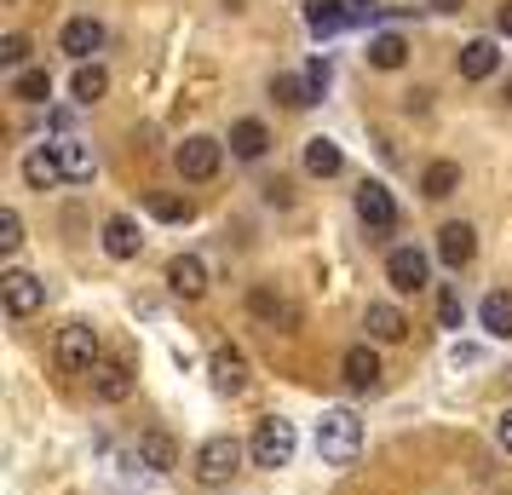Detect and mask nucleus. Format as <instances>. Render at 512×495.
<instances>
[{
  "label": "nucleus",
  "mask_w": 512,
  "mask_h": 495,
  "mask_svg": "<svg viewBox=\"0 0 512 495\" xmlns=\"http://www.w3.org/2000/svg\"><path fill=\"white\" fill-rule=\"evenodd\" d=\"M495 29H501V35H507V41H512V0H507V6H501V12H495Z\"/></svg>",
  "instance_id": "nucleus-36"
},
{
  "label": "nucleus",
  "mask_w": 512,
  "mask_h": 495,
  "mask_svg": "<svg viewBox=\"0 0 512 495\" xmlns=\"http://www.w3.org/2000/svg\"><path fill=\"white\" fill-rule=\"evenodd\" d=\"M18 242H24V219L6 208V213H0V248H6V254H18Z\"/></svg>",
  "instance_id": "nucleus-34"
},
{
  "label": "nucleus",
  "mask_w": 512,
  "mask_h": 495,
  "mask_svg": "<svg viewBox=\"0 0 512 495\" xmlns=\"http://www.w3.org/2000/svg\"><path fill=\"white\" fill-rule=\"evenodd\" d=\"M58 369L64 375H93L98 369V329H87V323L58 329Z\"/></svg>",
  "instance_id": "nucleus-4"
},
{
  "label": "nucleus",
  "mask_w": 512,
  "mask_h": 495,
  "mask_svg": "<svg viewBox=\"0 0 512 495\" xmlns=\"http://www.w3.org/2000/svg\"><path fill=\"white\" fill-rule=\"evenodd\" d=\"M317 455H323L328 467H351L363 455V421L351 409H323V421H317Z\"/></svg>",
  "instance_id": "nucleus-1"
},
{
  "label": "nucleus",
  "mask_w": 512,
  "mask_h": 495,
  "mask_svg": "<svg viewBox=\"0 0 512 495\" xmlns=\"http://www.w3.org/2000/svg\"><path fill=\"white\" fill-rule=\"evenodd\" d=\"M507 104H512V75H507Z\"/></svg>",
  "instance_id": "nucleus-39"
},
{
  "label": "nucleus",
  "mask_w": 512,
  "mask_h": 495,
  "mask_svg": "<svg viewBox=\"0 0 512 495\" xmlns=\"http://www.w3.org/2000/svg\"><path fill=\"white\" fill-rule=\"evenodd\" d=\"M340 167H346V156H340V144H334V139H305V173L334 179Z\"/></svg>",
  "instance_id": "nucleus-22"
},
{
  "label": "nucleus",
  "mask_w": 512,
  "mask_h": 495,
  "mask_svg": "<svg viewBox=\"0 0 512 495\" xmlns=\"http://www.w3.org/2000/svg\"><path fill=\"white\" fill-rule=\"evenodd\" d=\"M150 213H156V219H167V225H185L196 208H190L185 196H150Z\"/></svg>",
  "instance_id": "nucleus-31"
},
{
  "label": "nucleus",
  "mask_w": 512,
  "mask_h": 495,
  "mask_svg": "<svg viewBox=\"0 0 512 495\" xmlns=\"http://www.w3.org/2000/svg\"><path fill=\"white\" fill-rule=\"evenodd\" d=\"M248 306H254V317H271V323H288V329H294V311H288V300H282V294H271V288H254V294H248Z\"/></svg>",
  "instance_id": "nucleus-30"
},
{
  "label": "nucleus",
  "mask_w": 512,
  "mask_h": 495,
  "mask_svg": "<svg viewBox=\"0 0 512 495\" xmlns=\"http://www.w3.org/2000/svg\"><path fill=\"white\" fill-rule=\"evenodd\" d=\"M271 98L288 104V110H305L311 104V87H305V75H271Z\"/></svg>",
  "instance_id": "nucleus-29"
},
{
  "label": "nucleus",
  "mask_w": 512,
  "mask_h": 495,
  "mask_svg": "<svg viewBox=\"0 0 512 495\" xmlns=\"http://www.w3.org/2000/svg\"><path fill=\"white\" fill-rule=\"evenodd\" d=\"M403 58H409V41H403V35H392V29L369 41V64H374V70H403Z\"/></svg>",
  "instance_id": "nucleus-26"
},
{
  "label": "nucleus",
  "mask_w": 512,
  "mask_h": 495,
  "mask_svg": "<svg viewBox=\"0 0 512 495\" xmlns=\"http://www.w3.org/2000/svg\"><path fill=\"white\" fill-rule=\"evenodd\" d=\"M357 219H363L374 236L397 231V202H392V190L374 185V179H363V185H357Z\"/></svg>",
  "instance_id": "nucleus-6"
},
{
  "label": "nucleus",
  "mask_w": 512,
  "mask_h": 495,
  "mask_svg": "<svg viewBox=\"0 0 512 495\" xmlns=\"http://www.w3.org/2000/svg\"><path fill=\"white\" fill-rule=\"evenodd\" d=\"M219 156H225V150H219V139L196 133V139L179 144V156H173V162H179V173H185L190 185H202V179H213V173H219Z\"/></svg>",
  "instance_id": "nucleus-7"
},
{
  "label": "nucleus",
  "mask_w": 512,
  "mask_h": 495,
  "mask_svg": "<svg viewBox=\"0 0 512 495\" xmlns=\"http://www.w3.org/2000/svg\"><path fill=\"white\" fill-rule=\"evenodd\" d=\"M0 294H6V311L12 317H35V311L47 306V288H41V277H29V271H6L0 277Z\"/></svg>",
  "instance_id": "nucleus-8"
},
{
  "label": "nucleus",
  "mask_w": 512,
  "mask_h": 495,
  "mask_svg": "<svg viewBox=\"0 0 512 495\" xmlns=\"http://www.w3.org/2000/svg\"><path fill=\"white\" fill-rule=\"evenodd\" d=\"M58 47L70 52L75 64H87V58L104 47V24H98V18H70V24H64V35H58Z\"/></svg>",
  "instance_id": "nucleus-10"
},
{
  "label": "nucleus",
  "mask_w": 512,
  "mask_h": 495,
  "mask_svg": "<svg viewBox=\"0 0 512 495\" xmlns=\"http://www.w3.org/2000/svg\"><path fill=\"white\" fill-rule=\"evenodd\" d=\"M328 81H334V64H328V58H311V64H305V87H311V104L328 93Z\"/></svg>",
  "instance_id": "nucleus-33"
},
{
  "label": "nucleus",
  "mask_w": 512,
  "mask_h": 495,
  "mask_svg": "<svg viewBox=\"0 0 512 495\" xmlns=\"http://www.w3.org/2000/svg\"><path fill=\"white\" fill-rule=\"evenodd\" d=\"M70 93H75V104H98V98L110 93V75L98 70V64H81L70 81Z\"/></svg>",
  "instance_id": "nucleus-27"
},
{
  "label": "nucleus",
  "mask_w": 512,
  "mask_h": 495,
  "mask_svg": "<svg viewBox=\"0 0 512 495\" xmlns=\"http://www.w3.org/2000/svg\"><path fill=\"white\" fill-rule=\"evenodd\" d=\"M265 150H271V133H265V121H236L231 127V156H242V162H259V156H265Z\"/></svg>",
  "instance_id": "nucleus-20"
},
{
  "label": "nucleus",
  "mask_w": 512,
  "mask_h": 495,
  "mask_svg": "<svg viewBox=\"0 0 512 495\" xmlns=\"http://www.w3.org/2000/svg\"><path fill=\"white\" fill-rule=\"evenodd\" d=\"M478 317H484V329L495 334V340H512V294H484V306H478Z\"/></svg>",
  "instance_id": "nucleus-24"
},
{
  "label": "nucleus",
  "mask_w": 512,
  "mask_h": 495,
  "mask_svg": "<svg viewBox=\"0 0 512 495\" xmlns=\"http://www.w3.org/2000/svg\"><path fill=\"white\" fill-rule=\"evenodd\" d=\"M139 461L150 472H173V467H179V444H173L167 432H144V438H139Z\"/></svg>",
  "instance_id": "nucleus-21"
},
{
  "label": "nucleus",
  "mask_w": 512,
  "mask_h": 495,
  "mask_svg": "<svg viewBox=\"0 0 512 495\" xmlns=\"http://www.w3.org/2000/svg\"><path fill=\"white\" fill-rule=\"evenodd\" d=\"M24 179L29 190H52V185H64V162H58V144H35L24 156Z\"/></svg>",
  "instance_id": "nucleus-13"
},
{
  "label": "nucleus",
  "mask_w": 512,
  "mask_h": 495,
  "mask_svg": "<svg viewBox=\"0 0 512 495\" xmlns=\"http://www.w3.org/2000/svg\"><path fill=\"white\" fill-rule=\"evenodd\" d=\"M24 58H29V41H24V35H6V41H0V64H6V70H18Z\"/></svg>",
  "instance_id": "nucleus-35"
},
{
  "label": "nucleus",
  "mask_w": 512,
  "mask_h": 495,
  "mask_svg": "<svg viewBox=\"0 0 512 495\" xmlns=\"http://www.w3.org/2000/svg\"><path fill=\"white\" fill-rule=\"evenodd\" d=\"M438 323H443V329H461V323H466L461 288H443V294H438Z\"/></svg>",
  "instance_id": "nucleus-32"
},
{
  "label": "nucleus",
  "mask_w": 512,
  "mask_h": 495,
  "mask_svg": "<svg viewBox=\"0 0 512 495\" xmlns=\"http://www.w3.org/2000/svg\"><path fill=\"white\" fill-rule=\"evenodd\" d=\"M294 449H300V438H294V421H282V415H271V421L254 426V438H248V461L265 472H277L294 461Z\"/></svg>",
  "instance_id": "nucleus-3"
},
{
  "label": "nucleus",
  "mask_w": 512,
  "mask_h": 495,
  "mask_svg": "<svg viewBox=\"0 0 512 495\" xmlns=\"http://www.w3.org/2000/svg\"><path fill=\"white\" fill-rule=\"evenodd\" d=\"M455 70L466 75V81H489V75L501 70V47L489 41V35H478V41H466L461 58H455Z\"/></svg>",
  "instance_id": "nucleus-11"
},
{
  "label": "nucleus",
  "mask_w": 512,
  "mask_h": 495,
  "mask_svg": "<svg viewBox=\"0 0 512 495\" xmlns=\"http://www.w3.org/2000/svg\"><path fill=\"white\" fill-rule=\"evenodd\" d=\"M58 162H64V179H75V185H87V179H93V150H87V144L81 139H58Z\"/></svg>",
  "instance_id": "nucleus-23"
},
{
  "label": "nucleus",
  "mask_w": 512,
  "mask_h": 495,
  "mask_svg": "<svg viewBox=\"0 0 512 495\" xmlns=\"http://www.w3.org/2000/svg\"><path fill=\"white\" fill-rule=\"evenodd\" d=\"M213 386H219L225 398H236V392L248 386V357L231 352V346H225V352H213Z\"/></svg>",
  "instance_id": "nucleus-19"
},
{
  "label": "nucleus",
  "mask_w": 512,
  "mask_h": 495,
  "mask_svg": "<svg viewBox=\"0 0 512 495\" xmlns=\"http://www.w3.org/2000/svg\"><path fill=\"white\" fill-rule=\"evenodd\" d=\"M167 288H173L179 300H202V294H208V265L196 260V254H179V260L167 265Z\"/></svg>",
  "instance_id": "nucleus-12"
},
{
  "label": "nucleus",
  "mask_w": 512,
  "mask_h": 495,
  "mask_svg": "<svg viewBox=\"0 0 512 495\" xmlns=\"http://www.w3.org/2000/svg\"><path fill=\"white\" fill-rule=\"evenodd\" d=\"M363 6H369V0H363Z\"/></svg>",
  "instance_id": "nucleus-40"
},
{
  "label": "nucleus",
  "mask_w": 512,
  "mask_h": 495,
  "mask_svg": "<svg viewBox=\"0 0 512 495\" xmlns=\"http://www.w3.org/2000/svg\"><path fill=\"white\" fill-rule=\"evenodd\" d=\"M386 283H392L397 294H420V288L432 283V260H426L420 248H392V254H386Z\"/></svg>",
  "instance_id": "nucleus-5"
},
{
  "label": "nucleus",
  "mask_w": 512,
  "mask_h": 495,
  "mask_svg": "<svg viewBox=\"0 0 512 495\" xmlns=\"http://www.w3.org/2000/svg\"><path fill=\"white\" fill-rule=\"evenodd\" d=\"M495 432H501V449H507V455H512V409H507V415H501V426H495Z\"/></svg>",
  "instance_id": "nucleus-37"
},
{
  "label": "nucleus",
  "mask_w": 512,
  "mask_h": 495,
  "mask_svg": "<svg viewBox=\"0 0 512 495\" xmlns=\"http://www.w3.org/2000/svg\"><path fill=\"white\" fill-rule=\"evenodd\" d=\"M12 98H24V104H47L52 98V75L47 70H18L12 75Z\"/></svg>",
  "instance_id": "nucleus-28"
},
{
  "label": "nucleus",
  "mask_w": 512,
  "mask_h": 495,
  "mask_svg": "<svg viewBox=\"0 0 512 495\" xmlns=\"http://www.w3.org/2000/svg\"><path fill=\"white\" fill-rule=\"evenodd\" d=\"M139 242L144 236L127 213H110V219H104V254H110V260H139Z\"/></svg>",
  "instance_id": "nucleus-16"
},
{
  "label": "nucleus",
  "mask_w": 512,
  "mask_h": 495,
  "mask_svg": "<svg viewBox=\"0 0 512 495\" xmlns=\"http://www.w3.org/2000/svg\"><path fill=\"white\" fill-rule=\"evenodd\" d=\"M472 254H478V231H472V225H443L438 231V260L449 265V271L472 265Z\"/></svg>",
  "instance_id": "nucleus-14"
},
{
  "label": "nucleus",
  "mask_w": 512,
  "mask_h": 495,
  "mask_svg": "<svg viewBox=\"0 0 512 495\" xmlns=\"http://www.w3.org/2000/svg\"><path fill=\"white\" fill-rule=\"evenodd\" d=\"M363 329H369V340H386V346H397L403 334H409V317L397 306H386V300H374L369 311H363Z\"/></svg>",
  "instance_id": "nucleus-17"
},
{
  "label": "nucleus",
  "mask_w": 512,
  "mask_h": 495,
  "mask_svg": "<svg viewBox=\"0 0 512 495\" xmlns=\"http://www.w3.org/2000/svg\"><path fill=\"white\" fill-rule=\"evenodd\" d=\"M340 375H346L351 392H374L380 386V357H374V346H351L340 357Z\"/></svg>",
  "instance_id": "nucleus-15"
},
{
  "label": "nucleus",
  "mask_w": 512,
  "mask_h": 495,
  "mask_svg": "<svg viewBox=\"0 0 512 495\" xmlns=\"http://www.w3.org/2000/svg\"><path fill=\"white\" fill-rule=\"evenodd\" d=\"M466 0H432V12H461Z\"/></svg>",
  "instance_id": "nucleus-38"
},
{
  "label": "nucleus",
  "mask_w": 512,
  "mask_h": 495,
  "mask_svg": "<svg viewBox=\"0 0 512 495\" xmlns=\"http://www.w3.org/2000/svg\"><path fill=\"white\" fill-rule=\"evenodd\" d=\"M357 12H351L346 0H305V29L317 35V41H328V35H340V29L351 24Z\"/></svg>",
  "instance_id": "nucleus-9"
},
{
  "label": "nucleus",
  "mask_w": 512,
  "mask_h": 495,
  "mask_svg": "<svg viewBox=\"0 0 512 495\" xmlns=\"http://www.w3.org/2000/svg\"><path fill=\"white\" fill-rule=\"evenodd\" d=\"M420 190H426L432 202L455 196V190H461V162H432L426 173H420Z\"/></svg>",
  "instance_id": "nucleus-25"
},
{
  "label": "nucleus",
  "mask_w": 512,
  "mask_h": 495,
  "mask_svg": "<svg viewBox=\"0 0 512 495\" xmlns=\"http://www.w3.org/2000/svg\"><path fill=\"white\" fill-rule=\"evenodd\" d=\"M242 461H248V444L231 438V432H213V438H202V449H196V478L219 490V484H231L236 472H242Z\"/></svg>",
  "instance_id": "nucleus-2"
},
{
  "label": "nucleus",
  "mask_w": 512,
  "mask_h": 495,
  "mask_svg": "<svg viewBox=\"0 0 512 495\" xmlns=\"http://www.w3.org/2000/svg\"><path fill=\"white\" fill-rule=\"evenodd\" d=\"M93 392L104 403H127L133 398V369H127V363H98L93 369Z\"/></svg>",
  "instance_id": "nucleus-18"
}]
</instances>
